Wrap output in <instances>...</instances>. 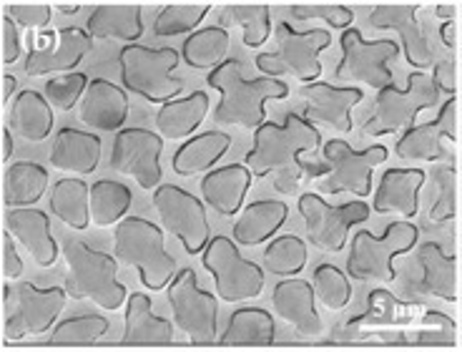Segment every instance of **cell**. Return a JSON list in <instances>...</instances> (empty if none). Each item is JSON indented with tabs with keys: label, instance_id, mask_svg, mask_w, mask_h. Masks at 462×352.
<instances>
[{
	"label": "cell",
	"instance_id": "cell-33",
	"mask_svg": "<svg viewBox=\"0 0 462 352\" xmlns=\"http://www.w3.org/2000/svg\"><path fill=\"white\" fill-rule=\"evenodd\" d=\"M48 189V171L33 162H15L3 174V201L15 207H33Z\"/></svg>",
	"mask_w": 462,
	"mask_h": 352
},
{
	"label": "cell",
	"instance_id": "cell-52",
	"mask_svg": "<svg viewBox=\"0 0 462 352\" xmlns=\"http://www.w3.org/2000/svg\"><path fill=\"white\" fill-rule=\"evenodd\" d=\"M53 8H58L60 13H66V15H73V13H79L81 5H79V3H56Z\"/></svg>",
	"mask_w": 462,
	"mask_h": 352
},
{
	"label": "cell",
	"instance_id": "cell-34",
	"mask_svg": "<svg viewBox=\"0 0 462 352\" xmlns=\"http://www.w3.org/2000/svg\"><path fill=\"white\" fill-rule=\"evenodd\" d=\"M226 53H229V33L221 25L199 28L181 46L184 63L197 70H214L226 60Z\"/></svg>",
	"mask_w": 462,
	"mask_h": 352
},
{
	"label": "cell",
	"instance_id": "cell-21",
	"mask_svg": "<svg viewBox=\"0 0 462 352\" xmlns=\"http://www.w3.org/2000/svg\"><path fill=\"white\" fill-rule=\"evenodd\" d=\"M272 305L277 317L289 322L304 338H319L322 335V317L317 312V294L310 282L304 280H282L272 290Z\"/></svg>",
	"mask_w": 462,
	"mask_h": 352
},
{
	"label": "cell",
	"instance_id": "cell-18",
	"mask_svg": "<svg viewBox=\"0 0 462 352\" xmlns=\"http://www.w3.org/2000/svg\"><path fill=\"white\" fill-rule=\"evenodd\" d=\"M457 134V104H455V96H450L435 121L422 124V126H410L404 131L394 152L402 159H425V162H435L448 156L445 149V141H455Z\"/></svg>",
	"mask_w": 462,
	"mask_h": 352
},
{
	"label": "cell",
	"instance_id": "cell-29",
	"mask_svg": "<svg viewBox=\"0 0 462 352\" xmlns=\"http://www.w3.org/2000/svg\"><path fill=\"white\" fill-rule=\"evenodd\" d=\"M126 328L124 340L128 345H169L173 340V325L163 317L153 315L151 297L134 292L126 300Z\"/></svg>",
	"mask_w": 462,
	"mask_h": 352
},
{
	"label": "cell",
	"instance_id": "cell-16",
	"mask_svg": "<svg viewBox=\"0 0 462 352\" xmlns=\"http://www.w3.org/2000/svg\"><path fill=\"white\" fill-rule=\"evenodd\" d=\"M163 139L149 129L118 131L111 149V169L124 176H134L141 189H156L162 184Z\"/></svg>",
	"mask_w": 462,
	"mask_h": 352
},
{
	"label": "cell",
	"instance_id": "cell-44",
	"mask_svg": "<svg viewBox=\"0 0 462 352\" xmlns=\"http://www.w3.org/2000/svg\"><path fill=\"white\" fill-rule=\"evenodd\" d=\"M88 88V76L86 73H66V76H56L46 83V101L51 108L58 111H70L79 104Z\"/></svg>",
	"mask_w": 462,
	"mask_h": 352
},
{
	"label": "cell",
	"instance_id": "cell-13",
	"mask_svg": "<svg viewBox=\"0 0 462 352\" xmlns=\"http://www.w3.org/2000/svg\"><path fill=\"white\" fill-rule=\"evenodd\" d=\"M300 214L304 217L307 235L314 246L324 252H342L346 236L355 224L370 219V207L365 201H349L342 207H332L319 194L307 191L300 197Z\"/></svg>",
	"mask_w": 462,
	"mask_h": 352
},
{
	"label": "cell",
	"instance_id": "cell-8",
	"mask_svg": "<svg viewBox=\"0 0 462 352\" xmlns=\"http://www.w3.org/2000/svg\"><path fill=\"white\" fill-rule=\"evenodd\" d=\"M415 224L394 222L384 229V235L374 236L372 232H357L352 239V249L346 257V272L355 280H377L393 282L394 257L417 245Z\"/></svg>",
	"mask_w": 462,
	"mask_h": 352
},
{
	"label": "cell",
	"instance_id": "cell-5",
	"mask_svg": "<svg viewBox=\"0 0 462 352\" xmlns=\"http://www.w3.org/2000/svg\"><path fill=\"white\" fill-rule=\"evenodd\" d=\"M118 66L124 88L151 104H169L184 91V81L171 76V70L179 66V53L173 48L128 43L118 53Z\"/></svg>",
	"mask_w": 462,
	"mask_h": 352
},
{
	"label": "cell",
	"instance_id": "cell-42",
	"mask_svg": "<svg viewBox=\"0 0 462 352\" xmlns=\"http://www.w3.org/2000/svg\"><path fill=\"white\" fill-rule=\"evenodd\" d=\"M312 287L317 300L327 310H342L352 300V284L346 274L335 264H319L312 274Z\"/></svg>",
	"mask_w": 462,
	"mask_h": 352
},
{
	"label": "cell",
	"instance_id": "cell-27",
	"mask_svg": "<svg viewBox=\"0 0 462 352\" xmlns=\"http://www.w3.org/2000/svg\"><path fill=\"white\" fill-rule=\"evenodd\" d=\"M289 207L282 199H262L252 201L246 209L239 214V219L234 222L231 236L236 245L256 246L266 242L269 236H274L287 222Z\"/></svg>",
	"mask_w": 462,
	"mask_h": 352
},
{
	"label": "cell",
	"instance_id": "cell-39",
	"mask_svg": "<svg viewBox=\"0 0 462 352\" xmlns=\"http://www.w3.org/2000/svg\"><path fill=\"white\" fill-rule=\"evenodd\" d=\"M304 267H307V245L300 236H277L264 249V270L277 277H297Z\"/></svg>",
	"mask_w": 462,
	"mask_h": 352
},
{
	"label": "cell",
	"instance_id": "cell-19",
	"mask_svg": "<svg viewBox=\"0 0 462 352\" xmlns=\"http://www.w3.org/2000/svg\"><path fill=\"white\" fill-rule=\"evenodd\" d=\"M301 96L307 98V111L304 118L310 124H322L329 129L346 134L352 131V106H357L365 94L362 88H352V86H332V83L314 81L307 83L301 88Z\"/></svg>",
	"mask_w": 462,
	"mask_h": 352
},
{
	"label": "cell",
	"instance_id": "cell-51",
	"mask_svg": "<svg viewBox=\"0 0 462 352\" xmlns=\"http://www.w3.org/2000/svg\"><path fill=\"white\" fill-rule=\"evenodd\" d=\"M13 153V136H11V129H3L0 131V159L3 162H8Z\"/></svg>",
	"mask_w": 462,
	"mask_h": 352
},
{
	"label": "cell",
	"instance_id": "cell-22",
	"mask_svg": "<svg viewBox=\"0 0 462 352\" xmlns=\"http://www.w3.org/2000/svg\"><path fill=\"white\" fill-rule=\"evenodd\" d=\"M5 227L13 239L33 257L41 267H53L58 259V245L51 235V219L46 211L35 207H15L5 214Z\"/></svg>",
	"mask_w": 462,
	"mask_h": 352
},
{
	"label": "cell",
	"instance_id": "cell-38",
	"mask_svg": "<svg viewBox=\"0 0 462 352\" xmlns=\"http://www.w3.org/2000/svg\"><path fill=\"white\" fill-rule=\"evenodd\" d=\"M420 264H422V282L425 290L432 294H438L448 302L457 300V274H455V259L448 257L442 252V246L438 242H428L420 246Z\"/></svg>",
	"mask_w": 462,
	"mask_h": 352
},
{
	"label": "cell",
	"instance_id": "cell-53",
	"mask_svg": "<svg viewBox=\"0 0 462 352\" xmlns=\"http://www.w3.org/2000/svg\"><path fill=\"white\" fill-rule=\"evenodd\" d=\"M442 35H445V43H448V46H452V43H455V38L450 35V23L442 25Z\"/></svg>",
	"mask_w": 462,
	"mask_h": 352
},
{
	"label": "cell",
	"instance_id": "cell-25",
	"mask_svg": "<svg viewBox=\"0 0 462 352\" xmlns=\"http://www.w3.org/2000/svg\"><path fill=\"white\" fill-rule=\"evenodd\" d=\"M101 162V139L91 131L60 129L51 144V166L70 176H86L96 171Z\"/></svg>",
	"mask_w": 462,
	"mask_h": 352
},
{
	"label": "cell",
	"instance_id": "cell-28",
	"mask_svg": "<svg viewBox=\"0 0 462 352\" xmlns=\"http://www.w3.org/2000/svg\"><path fill=\"white\" fill-rule=\"evenodd\" d=\"M86 33L91 38H116L134 43L143 35V21H141L139 3H101L96 5L88 15V28Z\"/></svg>",
	"mask_w": 462,
	"mask_h": 352
},
{
	"label": "cell",
	"instance_id": "cell-12",
	"mask_svg": "<svg viewBox=\"0 0 462 352\" xmlns=\"http://www.w3.org/2000/svg\"><path fill=\"white\" fill-rule=\"evenodd\" d=\"M153 207L162 217L163 229L176 236L191 257L207 249L211 227H208L204 201L176 184H163L153 191Z\"/></svg>",
	"mask_w": 462,
	"mask_h": 352
},
{
	"label": "cell",
	"instance_id": "cell-1",
	"mask_svg": "<svg viewBox=\"0 0 462 352\" xmlns=\"http://www.w3.org/2000/svg\"><path fill=\"white\" fill-rule=\"evenodd\" d=\"M322 144L319 131L304 116L287 114L284 126L262 124L254 134V146L244 156V164L252 169L254 179L274 171V184L279 191H294L307 174L324 176L327 164H304L301 153L314 152Z\"/></svg>",
	"mask_w": 462,
	"mask_h": 352
},
{
	"label": "cell",
	"instance_id": "cell-43",
	"mask_svg": "<svg viewBox=\"0 0 462 352\" xmlns=\"http://www.w3.org/2000/svg\"><path fill=\"white\" fill-rule=\"evenodd\" d=\"M108 332V320L101 315L70 317L51 332L53 345H91Z\"/></svg>",
	"mask_w": 462,
	"mask_h": 352
},
{
	"label": "cell",
	"instance_id": "cell-10",
	"mask_svg": "<svg viewBox=\"0 0 462 352\" xmlns=\"http://www.w3.org/2000/svg\"><path fill=\"white\" fill-rule=\"evenodd\" d=\"M3 294H5V312H8L5 335L11 340L48 332L69 302V292L63 287L41 290L31 282L8 284Z\"/></svg>",
	"mask_w": 462,
	"mask_h": 352
},
{
	"label": "cell",
	"instance_id": "cell-7",
	"mask_svg": "<svg viewBox=\"0 0 462 352\" xmlns=\"http://www.w3.org/2000/svg\"><path fill=\"white\" fill-rule=\"evenodd\" d=\"M332 46V33L324 28L294 31L289 23L277 25V53H259L256 69L266 76L291 73L300 81L314 83L322 76L319 53Z\"/></svg>",
	"mask_w": 462,
	"mask_h": 352
},
{
	"label": "cell",
	"instance_id": "cell-17",
	"mask_svg": "<svg viewBox=\"0 0 462 352\" xmlns=\"http://www.w3.org/2000/svg\"><path fill=\"white\" fill-rule=\"evenodd\" d=\"M35 46L28 51L25 73L28 76H53V73H73V69L86 59L93 48V38L79 25L60 28L56 33H43Z\"/></svg>",
	"mask_w": 462,
	"mask_h": 352
},
{
	"label": "cell",
	"instance_id": "cell-48",
	"mask_svg": "<svg viewBox=\"0 0 462 352\" xmlns=\"http://www.w3.org/2000/svg\"><path fill=\"white\" fill-rule=\"evenodd\" d=\"M0 56H3L5 66H11L23 56V41L18 33V25L13 23L8 15H3V21H0Z\"/></svg>",
	"mask_w": 462,
	"mask_h": 352
},
{
	"label": "cell",
	"instance_id": "cell-40",
	"mask_svg": "<svg viewBox=\"0 0 462 352\" xmlns=\"http://www.w3.org/2000/svg\"><path fill=\"white\" fill-rule=\"evenodd\" d=\"M226 18L242 25L244 46L262 48L272 35V8L266 3H229Z\"/></svg>",
	"mask_w": 462,
	"mask_h": 352
},
{
	"label": "cell",
	"instance_id": "cell-35",
	"mask_svg": "<svg viewBox=\"0 0 462 352\" xmlns=\"http://www.w3.org/2000/svg\"><path fill=\"white\" fill-rule=\"evenodd\" d=\"M134 194L126 184L114 179H101L88 189V214L96 227H111L118 224L131 209Z\"/></svg>",
	"mask_w": 462,
	"mask_h": 352
},
{
	"label": "cell",
	"instance_id": "cell-41",
	"mask_svg": "<svg viewBox=\"0 0 462 352\" xmlns=\"http://www.w3.org/2000/svg\"><path fill=\"white\" fill-rule=\"evenodd\" d=\"M208 11H211V3H171L156 15L153 35L169 38V35L194 33Z\"/></svg>",
	"mask_w": 462,
	"mask_h": 352
},
{
	"label": "cell",
	"instance_id": "cell-31",
	"mask_svg": "<svg viewBox=\"0 0 462 352\" xmlns=\"http://www.w3.org/2000/svg\"><path fill=\"white\" fill-rule=\"evenodd\" d=\"M208 114V96L204 91H194L186 98H173L162 106L156 114V129L166 139H184L191 136L201 126Z\"/></svg>",
	"mask_w": 462,
	"mask_h": 352
},
{
	"label": "cell",
	"instance_id": "cell-24",
	"mask_svg": "<svg viewBox=\"0 0 462 352\" xmlns=\"http://www.w3.org/2000/svg\"><path fill=\"white\" fill-rule=\"evenodd\" d=\"M254 181L246 164H229L211 169L201 179V197L221 217H236L244 207V197Z\"/></svg>",
	"mask_w": 462,
	"mask_h": 352
},
{
	"label": "cell",
	"instance_id": "cell-50",
	"mask_svg": "<svg viewBox=\"0 0 462 352\" xmlns=\"http://www.w3.org/2000/svg\"><path fill=\"white\" fill-rule=\"evenodd\" d=\"M15 86H18L15 76H3V81H0V104L8 106L13 91H15Z\"/></svg>",
	"mask_w": 462,
	"mask_h": 352
},
{
	"label": "cell",
	"instance_id": "cell-23",
	"mask_svg": "<svg viewBox=\"0 0 462 352\" xmlns=\"http://www.w3.org/2000/svg\"><path fill=\"white\" fill-rule=\"evenodd\" d=\"M128 116V96L121 86L93 79L81 98L79 118L93 131H116L124 126Z\"/></svg>",
	"mask_w": 462,
	"mask_h": 352
},
{
	"label": "cell",
	"instance_id": "cell-9",
	"mask_svg": "<svg viewBox=\"0 0 462 352\" xmlns=\"http://www.w3.org/2000/svg\"><path fill=\"white\" fill-rule=\"evenodd\" d=\"M204 267L214 277L217 297L224 302H244L259 297L264 290V270L242 257L239 246L231 236H211L201 252Z\"/></svg>",
	"mask_w": 462,
	"mask_h": 352
},
{
	"label": "cell",
	"instance_id": "cell-3",
	"mask_svg": "<svg viewBox=\"0 0 462 352\" xmlns=\"http://www.w3.org/2000/svg\"><path fill=\"white\" fill-rule=\"evenodd\" d=\"M114 257L139 270L141 284L151 292L169 287L176 277V259L163 246L162 227L141 217H124L116 224Z\"/></svg>",
	"mask_w": 462,
	"mask_h": 352
},
{
	"label": "cell",
	"instance_id": "cell-36",
	"mask_svg": "<svg viewBox=\"0 0 462 352\" xmlns=\"http://www.w3.org/2000/svg\"><path fill=\"white\" fill-rule=\"evenodd\" d=\"M51 211L70 229H86L88 214V184L83 179H58L51 189Z\"/></svg>",
	"mask_w": 462,
	"mask_h": 352
},
{
	"label": "cell",
	"instance_id": "cell-37",
	"mask_svg": "<svg viewBox=\"0 0 462 352\" xmlns=\"http://www.w3.org/2000/svg\"><path fill=\"white\" fill-rule=\"evenodd\" d=\"M274 317L262 307H242L231 315L229 325L221 335L224 345H272L274 340Z\"/></svg>",
	"mask_w": 462,
	"mask_h": 352
},
{
	"label": "cell",
	"instance_id": "cell-46",
	"mask_svg": "<svg viewBox=\"0 0 462 352\" xmlns=\"http://www.w3.org/2000/svg\"><path fill=\"white\" fill-rule=\"evenodd\" d=\"M8 18L25 31H43L53 18V5H48V3H11Z\"/></svg>",
	"mask_w": 462,
	"mask_h": 352
},
{
	"label": "cell",
	"instance_id": "cell-32",
	"mask_svg": "<svg viewBox=\"0 0 462 352\" xmlns=\"http://www.w3.org/2000/svg\"><path fill=\"white\" fill-rule=\"evenodd\" d=\"M11 129L31 144L48 139V134L53 129V111H51L46 96L31 91V88L15 96L11 106Z\"/></svg>",
	"mask_w": 462,
	"mask_h": 352
},
{
	"label": "cell",
	"instance_id": "cell-49",
	"mask_svg": "<svg viewBox=\"0 0 462 352\" xmlns=\"http://www.w3.org/2000/svg\"><path fill=\"white\" fill-rule=\"evenodd\" d=\"M23 274V262L18 257V249L13 245L11 232L3 236V277L8 280H18Z\"/></svg>",
	"mask_w": 462,
	"mask_h": 352
},
{
	"label": "cell",
	"instance_id": "cell-54",
	"mask_svg": "<svg viewBox=\"0 0 462 352\" xmlns=\"http://www.w3.org/2000/svg\"><path fill=\"white\" fill-rule=\"evenodd\" d=\"M450 13H452L450 5H438V15H439V18H450Z\"/></svg>",
	"mask_w": 462,
	"mask_h": 352
},
{
	"label": "cell",
	"instance_id": "cell-45",
	"mask_svg": "<svg viewBox=\"0 0 462 352\" xmlns=\"http://www.w3.org/2000/svg\"><path fill=\"white\" fill-rule=\"evenodd\" d=\"M289 15L294 21L319 18V21H327L337 31H346L355 21V13L345 8V5H339V3H294V5H289Z\"/></svg>",
	"mask_w": 462,
	"mask_h": 352
},
{
	"label": "cell",
	"instance_id": "cell-6",
	"mask_svg": "<svg viewBox=\"0 0 462 352\" xmlns=\"http://www.w3.org/2000/svg\"><path fill=\"white\" fill-rule=\"evenodd\" d=\"M439 96L442 91L432 76L422 70L410 73L404 88H397L394 83L382 88L370 118L365 124V136H382V134H394V131L412 126L420 111L435 108L439 104Z\"/></svg>",
	"mask_w": 462,
	"mask_h": 352
},
{
	"label": "cell",
	"instance_id": "cell-15",
	"mask_svg": "<svg viewBox=\"0 0 462 352\" xmlns=\"http://www.w3.org/2000/svg\"><path fill=\"white\" fill-rule=\"evenodd\" d=\"M339 43H342V60L337 66V79L362 81L380 91L393 86V73L387 63L400 51L394 41H365L357 28H346Z\"/></svg>",
	"mask_w": 462,
	"mask_h": 352
},
{
	"label": "cell",
	"instance_id": "cell-14",
	"mask_svg": "<svg viewBox=\"0 0 462 352\" xmlns=\"http://www.w3.org/2000/svg\"><path fill=\"white\" fill-rule=\"evenodd\" d=\"M169 305L173 322L189 340L211 342L217 338V315L219 305L211 292L199 287L197 272L181 270L169 284Z\"/></svg>",
	"mask_w": 462,
	"mask_h": 352
},
{
	"label": "cell",
	"instance_id": "cell-2",
	"mask_svg": "<svg viewBox=\"0 0 462 352\" xmlns=\"http://www.w3.org/2000/svg\"><path fill=\"white\" fill-rule=\"evenodd\" d=\"M207 81L221 94L214 118L219 124H236L244 129H259L264 124L266 101H282L289 96V86L279 79H246L239 59H226L221 66L208 70Z\"/></svg>",
	"mask_w": 462,
	"mask_h": 352
},
{
	"label": "cell",
	"instance_id": "cell-30",
	"mask_svg": "<svg viewBox=\"0 0 462 352\" xmlns=\"http://www.w3.org/2000/svg\"><path fill=\"white\" fill-rule=\"evenodd\" d=\"M231 136L221 131H204L191 136L179 152L173 153L171 169L179 176H194L201 171H211V166L229 152Z\"/></svg>",
	"mask_w": 462,
	"mask_h": 352
},
{
	"label": "cell",
	"instance_id": "cell-47",
	"mask_svg": "<svg viewBox=\"0 0 462 352\" xmlns=\"http://www.w3.org/2000/svg\"><path fill=\"white\" fill-rule=\"evenodd\" d=\"M438 176V184H439V197L438 201L432 204V209H430V219H435V222H445V219H450L452 214H455V197H452V169H438L435 171Z\"/></svg>",
	"mask_w": 462,
	"mask_h": 352
},
{
	"label": "cell",
	"instance_id": "cell-26",
	"mask_svg": "<svg viewBox=\"0 0 462 352\" xmlns=\"http://www.w3.org/2000/svg\"><path fill=\"white\" fill-rule=\"evenodd\" d=\"M425 184L422 169H387L374 194V211H397L402 217H415L420 189Z\"/></svg>",
	"mask_w": 462,
	"mask_h": 352
},
{
	"label": "cell",
	"instance_id": "cell-4",
	"mask_svg": "<svg viewBox=\"0 0 462 352\" xmlns=\"http://www.w3.org/2000/svg\"><path fill=\"white\" fill-rule=\"evenodd\" d=\"M63 257L69 267L66 292L73 300H91L93 305L108 312L126 305V287L116 280L118 259L83 245L81 239H73V236H69L63 245Z\"/></svg>",
	"mask_w": 462,
	"mask_h": 352
},
{
	"label": "cell",
	"instance_id": "cell-20",
	"mask_svg": "<svg viewBox=\"0 0 462 352\" xmlns=\"http://www.w3.org/2000/svg\"><path fill=\"white\" fill-rule=\"evenodd\" d=\"M372 28L380 31H394L400 33L404 48V59L415 69H430L432 66V51L420 21H417V5H407V3H384L377 5L370 15Z\"/></svg>",
	"mask_w": 462,
	"mask_h": 352
},
{
	"label": "cell",
	"instance_id": "cell-11",
	"mask_svg": "<svg viewBox=\"0 0 462 352\" xmlns=\"http://www.w3.org/2000/svg\"><path fill=\"white\" fill-rule=\"evenodd\" d=\"M387 146L374 144L365 152L352 149L346 141L332 139L324 144L322 159L327 164L322 189L324 194H342L349 191L355 197H367L372 191V171L387 162Z\"/></svg>",
	"mask_w": 462,
	"mask_h": 352
}]
</instances>
